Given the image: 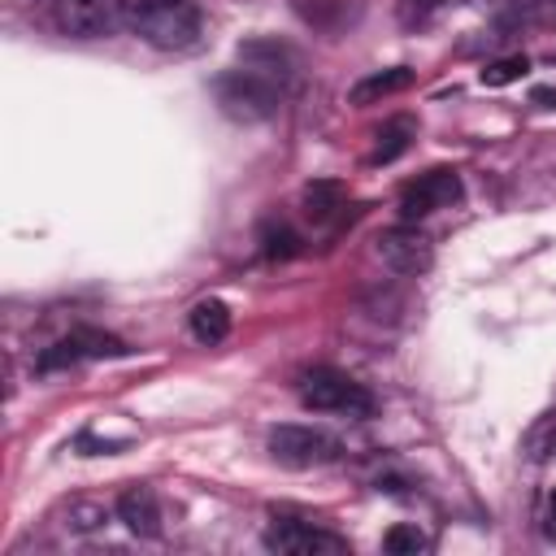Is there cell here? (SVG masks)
Instances as JSON below:
<instances>
[{
  "mask_svg": "<svg viewBox=\"0 0 556 556\" xmlns=\"http://www.w3.org/2000/svg\"><path fill=\"white\" fill-rule=\"evenodd\" d=\"M117 521H126L130 534H143V539H156L161 534V504L148 486H130L122 500H117Z\"/></svg>",
  "mask_w": 556,
  "mask_h": 556,
  "instance_id": "10",
  "label": "cell"
},
{
  "mask_svg": "<svg viewBox=\"0 0 556 556\" xmlns=\"http://www.w3.org/2000/svg\"><path fill=\"white\" fill-rule=\"evenodd\" d=\"M417 139V122L413 117H391L382 130H378V143L369 152V165H391L395 156L408 152V143Z\"/></svg>",
  "mask_w": 556,
  "mask_h": 556,
  "instance_id": "12",
  "label": "cell"
},
{
  "mask_svg": "<svg viewBox=\"0 0 556 556\" xmlns=\"http://www.w3.org/2000/svg\"><path fill=\"white\" fill-rule=\"evenodd\" d=\"M265 547L282 552V556H343L348 539L308 526V521H291V517H274V526L265 530Z\"/></svg>",
  "mask_w": 556,
  "mask_h": 556,
  "instance_id": "7",
  "label": "cell"
},
{
  "mask_svg": "<svg viewBox=\"0 0 556 556\" xmlns=\"http://www.w3.org/2000/svg\"><path fill=\"white\" fill-rule=\"evenodd\" d=\"M300 404L313 413H339V417H369L374 413V395L356 378H348L330 365H317L300 378Z\"/></svg>",
  "mask_w": 556,
  "mask_h": 556,
  "instance_id": "2",
  "label": "cell"
},
{
  "mask_svg": "<svg viewBox=\"0 0 556 556\" xmlns=\"http://www.w3.org/2000/svg\"><path fill=\"white\" fill-rule=\"evenodd\" d=\"M460 200V178H456V169H426V174H417L413 182H404V191H400V217L404 222H421V217H430L434 208H447V204H456Z\"/></svg>",
  "mask_w": 556,
  "mask_h": 556,
  "instance_id": "8",
  "label": "cell"
},
{
  "mask_svg": "<svg viewBox=\"0 0 556 556\" xmlns=\"http://www.w3.org/2000/svg\"><path fill=\"white\" fill-rule=\"evenodd\" d=\"M104 521V508L100 504H70V526L74 530H96Z\"/></svg>",
  "mask_w": 556,
  "mask_h": 556,
  "instance_id": "18",
  "label": "cell"
},
{
  "mask_svg": "<svg viewBox=\"0 0 556 556\" xmlns=\"http://www.w3.org/2000/svg\"><path fill=\"white\" fill-rule=\"evenodd\" d=\"M339 200H343V191H339V182H308L304 187V213L308 217H330L334 208H339Z\"/></svg>",
  "mask_w": 556,
  "mask_h": 556,
  "instance_id": "14",
  "label": "cell"
},
{
  "mask_svg": "<svg viewBox=\"0 0 556 556\" xmlns=\"http://www.w3.org/2000/svg\"><path fill=\"white\" fill-rule=\"evenodd\" d=\"M104 356H126V343L109 330H96V326H78L70 330L65 339H56L52 348L39 352V374H52V369H70L78 361H104Z\"/></svg>",
  "mask_w": 556,
  "mask_h": 556,
  "instance_id": "5",
  "label": "cell"
},
{
  "mask_svg": "<svg viewBox=\"0 0 556 556\" xmlns=\"http://www.w3.org/2000/svg\"><path fill=\"white\" fill-rule=\"evenodd\" d=\"M378 256H382L395 274H426L434 248H430V239H426L413 222H404V226H391V230L378 235Z\"/></svg>",
  "mask_w": 556,
  "mask_h": 556,
  "instance_id": "9",
  "label": "cell"
},
{
  "mask_svg": "<svg viewBox=\"0 0 556 556\" xmlns=\"http://www.w3.org/2000/svg\"><path fill=\"white\" fill-rule=\"evenodd\" d=\"M530 100H534V104H543V109H556V87H534V91H530Z\"/></svg>",
  "mask_w": 556,
  "mask_h": 556,
  "instance_id": "19",
  "label": "cell"
},
{
  "mask_svg": "<svg viewBox=\"0 0 556 556\" xmlns=\"http://www.w3.org/2000/svg\"><path fill=\"white\" fill-rule=\"evenodd\" d=\"M191 334L200 343H222L230 334V308L222 300H200L191 308Z\"/></svg>",
  "mask_w": 556,
  "mask_h": 556,
  "instance_id": "13",
  "label": "cell"
},
{
  "mask_svg": "<svg viewBox=\"0 0 556 556\" xmlns=\"http://www.w3.org/2000/svg\"><path fill=\"white\" fill-rule=\"evenodd\" d=\"M130 26L156 48H191L200 39V9L191 0H169L130 17Z\"/></svg>",
  "mask_w": 556,
  "mask_h": 556,
  "instance_id": "3",
  "label": "cell"
},
{
  "mask_svg": "<svg viewBox=\"0 0 556 556\" xmlns=\"http://www.w3.org/2000/svg\"><path fill=\"white\" fill-rule=\"evenodd\" d=\"M404 87H413V70H408V65H391V70H378V74L361 78V83L348 91V100H352L356 109H365V104H378V100H387V96H395V91H404Z\"/></svg>",
  "mask_w": 556,
  "mask_h": 556,
  "instance_id": "11",
  "label": "cell"
},
{
  "mask_svg": "<svg viewBox=\"0 0 556 556\" xmlns=\"http://www.w3.org/2000/svg\"><path fill=\"white\" fill-rule=\"evenodd\" d=\"M543 4H547V13H552V17H556V0H543Z\"/></svg>",
  "mask_w": 556,
  "mask_h": 556,
  "instance_id": "20",
  "label": "cell"
},
{
  "mask_svg": "<svg viewBox=\"0 0 556 556\" xmlns=\"http://www.w3.org/2000/svg\"><path fill=\"white\" fill-rule=\"evenodd\" d=\"M430 4H443V0H430Z\"/></svg>",
  "mask_w": 556,
  "mask_h": 556,
  "instance_id": "22",
  "label": "cell"
},
{
  "mask_svg": "<svg viewBox=\"0 0 556 556\" xmlns=\"http://www.w3.org/2000/svg\"><path fill=\"white\" fill-rule=\"evenodd\" d=\"M56 26L74 39H104L130 26V13H126V0H61Z\"/></svg>",
  "mask_w": 556,
  "mask_h": 556,
  "instance_id": "6",
  "label": "cell"
},
{
  "mask_svg": "<svg viewBox=\"0 0 556 556\" xmlns=\"http://www.w3.org/2000/svg\"><path fill=\"white\" fill-rule=\"evenodd\" d=\"M382 547H387L391 556H417V552L430 547V539H426V530H417V526H391L387 539H382Z\"/></svg>",
  "mask_w": 556,
  "mask_h": 556,
  "instance_id": "16",
  "label": "cell"
},
{
  "mask_svg": "<svg viewBox=\"0 0 556 556\" xmlns=\"http://www.w3.org/2000/svg\"><path fill=\"white\" fill-rule=\"evenodd\" d=\"M213 96H217V104H222L226 117H235V122H265V117L278 113L282 83H274V78H265V74H256V70L243 65V70L222 74L213 83Z\"/></svg>",
  "mask_w": 556,
  "mask_h": 556,
  "instance_id": "1",
  "label": "cell"
},
{
  "mask_svg": "<svg viewBox=\"0 0 556 556\" xmlns=\"http://www.w3.org/2000/svg\"><path fill=\"white\" fill-rule=\"evenodd\" d=\"M269 452L287 469H317V465L339 460V439L313 426H278L269 430Z\"/></svg>",
  "mask_w": 556,
  "mask_h": 556,
  "instance_id": "4",
  "label": "cell"
},
{
  "mask_svg": "<svg viewBox=\"0 0 556 556\" xmlns=\"http://www.w3.org/2000/svg\"><path fill=\"white\" fill-rule=\"evenodd\" d=\"M530 70V61L517 52V56H500V61H491L482 74H478V83L482 87H508V83H517L521 74Z\"/></svg>",
  "mask_w": 556,
  "mask_h": 556,
  "instance_id": "15",
  "label": "cell"
},
{
  "mask_svg": "<svg viewBox=\"0 0 556 556\" xmlns=\"http://www.w3.org/2000/svg\"><path fill=\"white\" fill-rule=\"evenodd\" d=\"M552 521H556V491H552Z\"/></svg>",
  "mask_w": 556,
  "mask_h": 556,
  "instance_id": "21",
  "label": "cell"
},
{
  "mask_svg": "<svg viewBox=\"0 0 556 556\" xmlns=\"http://www.w3.org/2000/svg\"><path fill=\"white\" fill-rule=\"evenodd\" d=\"M295 252H300V239L287 226H269L265 230V256L269 261H282V256H295Z\"/></svg>",
  "mask_w": 556,
  "mask_h": 556,
  "instance_id": "17",
  "label": "cell"
}]
</instances>
